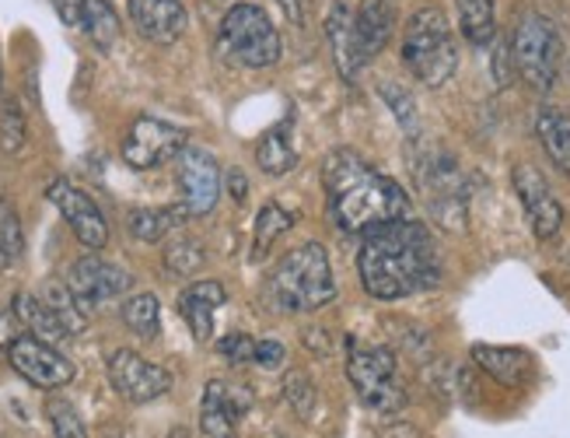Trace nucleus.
Returning <instances> with one entry per match:
<instances>
[{"mask_svg": "<svg viewBox=\"0 0 570 438\" xmlns=\"http://www.w3.org/2000/svg\"><path fill=\"white\" fill-rule=\"evenodd\" d=\"M455 8L469 46H490L498 39V0H455Z\"/></svg>", "mask_w": 570, "mask_h": 438, "instance_id": "nucleus-23", "label": "nucleus"}, {"mask_svg": "<svg viewBox=\"0 0 570 438\" xmlns=\"http://www.w3.org/2000/svg\"><path fill=\"white\" fill-rule=\"evenodd\" d=\"M186 148V130L165 124L158 116H137L122 137V162L144 173V168H158L168 158H179Z\"/></svg>", "mask_w": 570, "mask_h": 438, "instance_id": "nucleus-9", "label": "nucleus"}, {"mask_svg": "<svg viewBox=\"0 0 570 438\" xmlns=\"http://www.w3.org/2000/svg\"><path fill=\"white\" fill-rule=\"evenodd\" d=\"M81 29L88 32V39L98 46V50L109 53L119 39V14L112 8V0H85Z\"/></svg>", "mask_w": 570, "mask_h": 438, "instance_id": "nucleus-27", "label": "nucleus"}, {"mask_svg": "<svg viewBox=\"0 0 570 438\" xmlns=\"http://www.w3.org/2000/svg\"><path fill=\"white\" fill-rule=\"evenodd\" d=\"M511 183H514L518 201H522V207L529 214V225H532L535 239L550 242L563 228V204L557 201V193L550 189L547 176H542L535 165L518 162L511 168Z\"/></svg>", "mask_w": 570, "mask_h": 438, "instance_id": "nucleus-13", "label": "nucleus"}, {"mask_svg": "<svg viewBox=\"0 0 570 438\" xmlns=\"http://www.w3.org/2000/svg\"><path fill=\"white\" fill-rule=\"evenodd\" d=\"M42 302L60 315V323L67 327V333H70V337L85 330L88 312L78 305V299H73V291L67 288V281H49V284H46V291H42Z\"/></svg>", "mask_w": 570, "mask_h": 438, "instance_id": "nucleus-30", "label": "nucleus"}, {"mask_svg": "<svg viewBox=\"0 0 570 438\" xmlns=\"http://www.w3.org/2000/svg\"><path fill=\"white\" fill-rule=\"evenodd\" d=\"M24 250V235H21V222H18V214L14 207L0 197V263H11L18 260Z\"/></svg>", "mask_w": 570, "mask_h": 438, "instance_id": "nucleus-35", "label": "nucleus"}, {"mask_svg": "<svg viewBox=\"0 0 570 438\" xmlns=\"http://www.w3.org/2000/svg\"><path fill=\"white\" fill-rule=\"evenodd\" d=\"M277 4H281V11L294 21V26L302 21V0H277Z\"/></svg>", "mask_w": 570, "mask_h": 438, "instance_id": "nucleus-43", "label": "nucleus"}, {"mask_svg": "<svg viewBox=\"0 0 570 438\" xmlns=\"http://www.w3.org/2000/svg\"><path fill=\"white\" fill-rule=\"evenodd\" d=\"M225 299H228V291L220 281H196L179 295L183 320H186L189 333L200 340V344L214 340V312L225 305Z\"/></svg>", "mask_w": 570, "mask_h": 438, "instance_id": "nucleus-19", "label": "nucleus"}, {"mask_svg": "<svg viewBox=\"0 0 570 438\" xmlns=\"http://www.w3.org/2000/svg\"><path fill=\"white\" fill-rule=\"evenodd\" d=\"M473 361L501 386H525L532 376V354L525 348H501V344H473Z\"/></svg>", "mask_w": 570, "mask_h": 438, "instance_id": "nucleus-20", "label": "nucleus"}, {"mask_svg": "<svg viewBox=\"0 0 570 438\" xmlns=\"http://www.w3.org/2000/svg\"><path fill=\"white\" fill-rule=\"evenodd\" d=\"M228 193H232L238 204L249 197V179H245L242 168H232V173H228Z\"/></svg>", "mask_w": 570, "mask_h": 438, "instance_id": "nucleus-42", "label": "nucleus"}, {"mask_svg": "<svg viewBox=\"0 0 570 438\" xmlns=\"http://www.w3.org/2000/svg\"><path fill=\"white\" fill-rule=\"evenodd\" d=\"M326 39L333 46V57H336V67H340V75L343 81H357L361 75V50H357V32H354V14L346 11V4H333L330 18H326Z\"/></svg>", "mask_w": 570, "mask_h": 438, "instance_id": "nucleus-21", "label": "nucleus"}, {"mask_svg": "<svg viewBox=\"0 0 570 438\" xmlns=\"http://www.w3.org/2000/svg\"><path fill=\"white\" fill-rule=\"evenodd\" d=\"M134 29L158 46H171L186 32V4L183 0H130Z\"/></svg>", "mask_w": 570, "mask_h": 438, "instance_id": "nucleus-17", "label": "nucleus"}, {"mask_svg": "<svg viewBox=\"0 0 570 438\" xmlns=\"http://www.w3.org/2000/svg\"><path fill=\"white\" fill-rule=\"evenodd\" d=\"M511 57H514V70L522 75L529 88L550 91L557 85L560 60H563V39L553 21L535 8H525L518 14L511 32Z\"/></svg>", "mask_w": 570, "mask_h": 438, "instance_id": "nucleus-5", "label": "nucleus"}, {"mask_svg": "<svg viewBox=\"0 0 570 438\" xmlns=\"http://www.w3.org/2000/svg\"><path fill=\"white\" fill-rule=\"evenodd\" d=\"M253 397L242 386H232L225 379H210L200 403V431L207 438H238V421L245 418Z\"/></svg>", "mask_w": 570, "mask_h": 438, "instance_id": "nucleus-16", "label": "nucleus"}, {"mask_svg": "<svg viewBox=\"0 0 570 438\" xmlns=\"http://www.w3.org/2000/svg\"><path fill=\"white\" fill-rule=\"evenodd\" d=\"M379 95L385 99V106L395 113V119H400V127L410 134V137H416L420 130V119H416V106H413V99H410V91L403 88V85H395V81H382L379 85Z\"/></svg>", "mask_w": 570, "mask_h": 438, "instance_id": "nucleus-33", "label": "nucleus"}, {"mask_svg": "<svg viewBox=\"0 0 570 438\" xmlns=\"http://www.w3.org/2000/svg\"><path fill=\"white\" fill-rule=\"evenodd\" d=\"M183 217H189V211L179 204V207H140L130 214V235L140 239V242H161L165 235H171Z\"/></svg>", "mask_w": 570, "mask_h": 438, "instance_id": "nucleus-26", "label": "nucleus"}, {"mask_svg": "<svg viewBox=\"0 0 570 438\" xmlns=\"http://www.w3.org/2000/svg\"><path fill=\"white\" fill-rule=\"evenodd\" d=\"M217 354H225L232 364H249L256 358V340L249 333H228L217 340Z\"/></svg>", "mask_w": 570, "mask_h": 438, "instance_id": "nucleus-37", "label": "nucleus"}, {"mask_svg": "<svg viewBox=\"0 0 570 438\" xmlns=\"http://www.w3.org/2000/svg\"><path fill=\"white\" fill-rule=\"evenodd\" d=\"M46 197H49V204H53L63 214V222L73 228V235H78V242H81L85 250L98 253V250L109 246V222H106V214L98 211V204L88 197L85 189H78L67 179H53V183L46 186Z\"/></svg>", "mask_w": 570, "mask_h": 438, "instance_id": "nucleus-11", "label": "nucleus"}, {"mask_svg": "<svg viewBox=\"0 0 570 438\" xmlns=\"http://www.w3.org/2000/svg\"><path fill=\"white\" fill-rule=\"evenodd\" d=\"M109 382L112 389L130 403H151L158 397H165L171 389V372L161 369V364L140 358L130 348H119L109 354Z\"/></svg>", "mask_w": 570, "mask_h": 438, "instance_id": "nucleus-10", "label": "nucleus"}, {"mask_svg": "<svg viewBox=\"0 0 570 438\" xmlns=\"http://www.w3.org/2000/svg\"><path fill=\"white\" fill-rule=\"evenodd\" d=\"M413 176H416V186L424 193V201L438 222L455 232L465 228L469 197H465V179H462V168L455 165V158L438 148L420 152L413 158Z\"/></svg>", "mask_w": 570, "mask_h": 438, "instance_id": "nucleus-8", "label": "nucleus"}, {"mask_svg": "<svg viewBox=\"0 0 570 438\" xmlns=\"http://www.w3.org/2000/svg\"><path fill=\"white\" fill-rule=\"evenodd\" d=\"M514 57H511V42H498V50H493V78H498L501 88H508L514 81Z\"/></svg>", "mask_w": 570, "mask_h": 438, "instance_id": "nucleus-39", "label": "nucleus"}, {"mask_svg": "<svg viewBox=\"0 0 570 438\" xmlns=\"http://www.w3.org/2000/svg\"><path fill=\"white\" fill-rule=\"evenodd\" d=\"M11 312H14V320H18V327H24L29 330V337H36V340H46V344H60V340H67L70 333H67V327L60 323V315L49 309L42 299H36V295H14V302H11Z\"/></svg>", "mask_w": 570, "mask_h": 438, "instance_id": "nucleus-22", "label": "nucleus"}, {"mask_svg": "<svg viewBox=\"0 0 570 438\" xmlns=\"http://www.w3.org/2000/svg\"><path fill=\"white\" fill-rule=\"evenodd\" d=\"M122 323H127L137 337H155L161 327V302L151 291H140L122 302Z\"/></svg>", "mask_w": 570, "mask_h": 438, "instance_id": "nucleus-29", "label": "nucleus"}, {"mask_svg": "<svg viewBox=\"0 0 570 438\" xmlns=\"http://www.w3.org/2000/svg\"><path fill=\"white\" fill-rule=\"evenodd\" d=\"M46 418H49V428H53V438H88L81 413L67 400H57V397L46 400Z\"/></svg>", "mask_w": 570, "mask_h": 438, "instance_id": "nucleus-32", "label": "nucleus"}, {"mask_svg": "<svg viewBox=\"0 0 570 438\" xmlns=\"http://www.w3.org/2000/svg\"><path fill=\"white\" fill-rule=\"evenodd\" d=\"M535 134H539L542 148H547V155L553 158V165L570 176V113L542 109L535 119Z\"/></svg>", "mask_w": 570, "mask_h": 438, "instance_id": "nucleus-24", "label": "nucleus"}, {"mask_svg": "<svg viewBox=\"0 0 570 438\" xmlns=\"http://www.w3.org/2000/svg\"><path fill=\"white\" fill-rule=\"evenodd\" d=\"M284 400L291 403L294 413H302V418H308L315 410V382L305 369H291L284 376Z\"/></svg>", "mask_w": 570, "mask_h": 438, "instance_id": "nucleus-34", "label": "nucleus"}, {"mask_svg": "<svg viewBox=\"0 0 570 438\" xmlns=\"http://www.w3.org/2000/svg\"><path fill=\"white\" fill-rule=\"evenodd\" d=\"M53 11L60 14L63 26H81V14H85V0H49Z\"/></svg>", "mask_w": 570, "mask_h": 438, "instance_id": "nucleus-40", "label": "nucleus"}, {"mask_svg": "<svg viewBox=\"0 0 570 438\" xmlns=\"http://www.w3.org/2000/svg\"><path fill=\"white\" fill-rule=\"evenodd\" d=\"M395 21H400V8H395V0H361V8L354 14V32H357V50H361V60H375L392 32H395Z\"/></svg>", "mask_w": 570, "mask_h": 438, "instance_id": "nucleus-18", "label": "nucleus"}, {"mask_svg": "<svg viewBox=\"0 0 570 438\" xmlns=\"http://www.w3.org/2000/svg\"><path fill=\"white\" fill-rule=\"evenodd\" d=\"M256 162L263 173L269 176H287L291 168L297 165V152L291 148V119L277 124L259 144H256Z\"/></svg>", "mask_w": 570, "mask_h": 438, "instance_id": "nucleus-25", "label": "nucleus"}, {"mask_svg": "<svg viewBox=\"0 0 570 438\" xmlns=\"http://www.w3.org/2000/svg\"><path fill=\"white\" fill-rule=\"evenodd\" d=\"M322 183H326L330 214L343 232H371L379 225L410 222L413 204L406 189L392 176L371 168L357 152L336 148L322 165Z\"/></svg>", "mask_w": 570, "mask_h": 438, "instance_id": "nucleus-2", "label": "nucleus"}, {"mask_svg": "<svg viewBox=\"0 0 570 438\" xmlns=\"http://www.w3.org/2000/svg\"><path fill=\"white\" fill-rule=\"evenodd\" d=\"M266 295L284 312H315L336 299V281L330 253L322 242L308 239L302 246H294L266 281Z\"/></svg>", "mask_w": 570, "mask_h": 438, "instance_id": "nucleus-3", "label": "nucleus"}, {"mask_svg": "<svg viewBox=\"0 0 570 438\" xmlns=\"http://www.w3.org/2000/svg\"><path fill=\"white\" fill-rule=\"evenodd\" d=\"M357 271L371 299L400 302L416 291H428L441 281V260L428 225L410 222L379 225L361 235Z\"/></svg>", "mask_w": 570, "mask_h": 438, "instance_id": "nucleus-1", "label": "nucleus"}, {"mask_svg": "<svg viewBox=\"0 0 570 438\" xmlns=\"http://www.w3.org/2000/svg\"><path fill=\"white\" fill-rule=\"evenodd\" d=\"M346 379H351L354 393L367 410L395 413L406 407V386L400 379V364L389 348H364L351 340V354H346Z\"/></svg>", "mask_w": 570, "mask_h": 438, "instance_id": "nucleus-7", "label": "nucleus"}, {"mask_svg": "<svg viewBox=\"0 0 570 438\" xmlns=\"http://www.w3.org/2000/svg\"><path fill=\"white\" fill-rule=\"evenodd\" d=\"M161 260H165V271H168V274H176V278H193V274L204 266L207 253H204V246H200V239H193V235H171V239L165 242Z\"/></svg>", "mask_w": 570, "mask_h": 438, "instance_id": "nucleus-28", "label": "nucleus"}, {"mask_svg": "<svg viewBox=\"0 0 570 438\" xmlns=\"http://www.w3.org/2000/svg\"><path fill=\"white\" fill-rule=\"evenodd\" d=\"M67 288L73 291V299H78V305L85 312H91L95 305H102L116 295H127V291L134 288V274L122 271V266L102 260V256H81L70 263L67 271Z\"/></svg>", "mask_w": 570, "mask_h": 438, "instance_id": "nucleus-12", "label": "nucleus"}, {"mask_svg": "<svg viewBox=\"0 0 570 438\" xmlns=\"http://www.w3.org/2000/svg\"><path fill=\"white\" fill-rule=\"evenodd\" d=\"M11 369L36 389H60L67 382H73V361L67 354H60L53 344L36 337H18L14 344L8 348Z\"/></svg>", "mask_w": 570, "mask_h": 438, "instance_id": "nucleus-14", "label": "nucleus"}, {"mask_svg": "<svg viewBox=\"0 0 570 438\" xmlns=\"http://www.w3.org/2000/svg\"><path fill=\"white\" fill-rule=\"evenodd\" d=\"M14 340H18V320H14V312L0 309V351H8Z\"/></svg>", "mask_w": 570, "mask_h": 438, "instance_id": "nucleus-41", "label": "nucleus"}, {"mask_svg": "<svg viewBox=\"0 0 570 438\" xmlns=\"http://www.w3.org/2000/svg\"><path fill=\"white\" fill-rule=\"evenodd\" d=\"M176 183L183 193V207L189 211V217H204L214 211L217 197H220V165L210 152L204 148H186L179 155L176 165Z\"/></svg>", "mask_w": 570, "mask_h": 438, "instance_id": "nucleus-15", "label": "nucleus"}, {"mask_svg": "<svg viewBox=\"0 0 570 438\" xmlns=\"http://www.w3.org/2000/svg\"><path fill=\"white\" fill-rule=\"evenodd\" d=\"M24 144V116L18 109V103H4V109H0V152H21Z\"/></svg>", "mask_w": 570, "mask_h": 438, "instance_id": "nucleus-36", "label": "nucleus"}, {"mask_svg": "<svg viewBox=\"0 0 570 438\" xmlns=\"http://www.w3.org/2000/svg\"><path fill=\"white\" fill-rule=\"evenodd\" d=\"M403 64L410 67V75L428 88H441L455 75L459 46L441 8L413 11L406 36H403Z\"/></svg>", "mask_w": 570, "mask_h": 438, "instance_id": "nucleus-4", "label": "nucleus"}, {"mask_svg": "<svg viewBox=\"0 0 570 438\" xmlns=\"http://www.w3.org/2000/svg\"><path fill=\"white\" fill-rule=\"evenodd\" d=\"M284 361H287V348L281 344V340H256L253 364H259V369H266V372H277Z\"/></svg>", "mask_w": 570, "mask_h": 438, "instance_id": "nucleus-38", "label": "nucleus"}, {"mask_svg": "<svg viewBox=\"0 0 570 438\" xmlns=\"http://www.w3.org/2000/svg\"><path fill=\"white\" fill-rule=\"evenodd\" d=\"M217 50L235 67H274L284 53V42L274 21L256 4H235L220 18Z\"/></svg>", "mask_w": 570, "mask_h": 438, "instance_id": "nucleus-6", "label": "nucleus"}, {"mask_svg": "<svg viewBox=\"0 0 570 438\" xmlns=\"http://www.w3.org/2000/svg\"><path fill=\"white\" fill-rule=\"evenodd\" d=\"M294 222H297V217L291 211H284L281 204H274V201L263 204L259 214H256V250H253V256H263L269 242H277L284 232H291Z\"/></svg>", "mask_w": 570, "mask_h": 438, "instance_id": "nucleus-31", "label": "nucleus"}]
</instances>
